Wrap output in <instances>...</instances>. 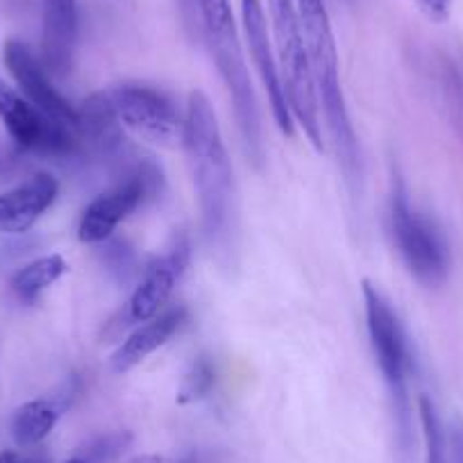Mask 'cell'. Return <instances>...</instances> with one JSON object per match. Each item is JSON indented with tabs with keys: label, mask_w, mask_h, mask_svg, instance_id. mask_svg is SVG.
I'll return each mask as SVG.
<instances>
[{
	"label": "cell",
	"mask_w": 463,
	"mask_h": 463,
	"mask_svg": "<svg viewBox=\"0 0 463 463\" xmlns=\"http://www.w3.org/2000/svg\"><path fill=\"white\" fill-rule=\"evenodd\" d=\"M182 148L189 159L191 177L198 194L204 234L212 243L221 241L230 230L234 207L232 162L222 141L216 111L207 93L194 89L184 109Z\"/></svg>",
	"instance_id": "1"
},
{
	"label": "cell",
	"mask_w": 463,
	"mask_h": 463,
	"mask_svg": "<svg viewBox=\"0 0 463 463\" xmlns=\"http://www.w3.org/2000/svg\"><path fill=\"white\" fill-rule=\"evenodd\" d=\"M296 5L302 39H305L307 60H309L316 96H318V107L325 116V126L332 137L334 150H336L343 173H345V180L350 184H357L359 173H362L359 141L354 135L350 111H347L345 96H343L338 51L327 7H325V0H296Z\"/></svg>",
	"instance_id": "2"
},
{
	"label": "cell",
	"mask_w": 463,
	"mask_h": 463,
	"mask_svg": "<svg viewBox=\"0 0 463 463\" xmlns=\"http://www.w3.org/2000/svg\"><path fill=\"white\" fill-rule=\"evenodd\" d=\"M200 37L207 42L216 69L225 82L227 93L234 105L239 130L250 162L257 168L264 164V135H261V116L252 89L250 71L243 57L241 37H239L237 19L232 12L230 0H198Z\"/></svg>",
	"instance_id": "3"
},
{
	"label": "cell",
	"mask_w": 463,
	"mask_h": 463,
	"mask_svg": "<svg viewBox=\"0 0 463 463\" xmlns=\"http://www.w3.org/2000/svg\"><path fill=\"white\" fill-rule=\"evenodd\" d=\"M266 3H269L275 48H278L275 55H278L279 78H282L293 121L300 123L307 139L316 150H323L318 96H316L309 60H307L296 0H266Z\"/></svg>",
	"instance_id": "4"
},
{
	"label": "cell",
	"mask_w": 463,
	"mask_h": 463,
	"mask_svg": "<svg viewBox=\"0 0 463 463\" xmlns=\"http://www.w3.org/2000/svg\"><path fill=\"white\" fill-rule=\"evenodd\" d=\"M389 221L393 243L409 273L422 287H440L452 269V255L440 227L411 204L402 177L393 175L389 200Z\"/></svg>",
	"instance_id": "5"
},
{
	"label": "cell",
	"mask_w": 463,
	"mask_h": 463,
	"mask_svg": "<svg viewBox=\"0 0 463 463\" xmlns=\"http://www.w3.org/2000/svg\"><path fill=\"white\" fill-rule=\"evenodd\" d=\"M123 128L159 148H177L184 137V111L159 89L141 82L116 84L107 91Z\"/></svg>",
	"instance_id": "6"
},
{
	"label": "cell",
	"mask_w": 463,
	"mask_h": 463,
	"mask_svg": "<svg viewBox=\"0 0 463 463\" xmlns=\"http://www.w3.org/2000/svg\"><path fill=\"white\" fill-rule=\"evenodd\" d=\"M162 184V171L153 162H139L126 173L121 182L91 200L82 212L78 225V239L89 246L105 243L114 237L116 227L157 191Z\"/></svg>",
	"instance_id": "7"
},
{
	"label": "cell",
	"mask_w": 463,
	"mask_h": 463,
	"mask_svg": "<svg viewBox=\"0 0 463 463\" xmlns=\"http://www.w3.org/2000/svg\"><path fill=\"white\" fill-rule=\"evenodd\" d=\"M362 293L364 305H366L368 336H371L377 366H380V373L386 384H389L391 393L395 395L400 407H404V402H407L409 368H411L407 334H404L402 323H400L391 302L386 300L384 293L371 279H364Z\"/></svg>",
	"instance_id": "8"
},
{
	"label": "cell",
	"mask_w": 463,
	"mask_h": 463,
	"mask_svg": "<svg viewBox=\"0 0 463 463\" xmlns=\"http://www.w3.org/2000/svg\"><path fill=\"white\" fill-rule=\"evenodd\" d=\"M0 121L21 150L51 157H80L78 132L51 121L0 80Z\"/></svg>",
	"instance_id": "9"
},
{
	"label": "cell",
	"mask_w": 463,
	"mask_h": 463,
	"mask_svg": "<svg viewBox=\"0 0 463 463\" xmlns=\"http://www.w3.org/2000/svg\"><path fill=\"white\" fill-rule=\"evenodd\" d=\"M3 61L34 109L42 111L51 121L78 132V107L61 96L42 57L34 55L28 43L21 39H7L3 46Z\"/></svg>",
	"instance_id": "10"
},
{
	"label": "cell",
	"mask_w": 463,
	"mask_h": 463,
	"mask_svg": "<svg viewBox=\"0 0 463 463\" xmlns=\"http://www.w3.org/2000/svg\"><path fill=\"white\" fill-rule=\"evenodd\" d=\"M241 21L248 51H250L257 73H260L261 82L266 87V96H269L275 123H278V128L284 135L293 137L296 135V121H293L291 107H288L282 78H279L278 55L270 48L269 24H266L261 0H241Z\"/></svg>",
	"instance_id": "11"
},
{
	"label": "cell",
	"mask_w": 463,
	"mask_h": 463,
	"mask_svg": "<svg viewBox=\"0 0 463 463\" xmlns=\"http://www.w3.org/2000/svg\"><path fill=\"white\" fill-rule=\"evenodd\" d=\"M191 261V246L184 237L177 239L166 255L157 257L146 269L144 278L132 291L130 302L126 307V325H141L146 320L162 314L166 302L171 300L177 282L184 275Z\"/></svg>",
	"instance_id": "12"
},
{
	"label": "cell",
	"mask_w": 463,
	"mask_h": 463,
	"mask_svg": "<svg viewBox=\"0 0 463 463\" xmlns=\"http://www.w3.org/2000/svg\"><path fill=\"white\" fill-rule=\"evenodd\" d=\"M126 128L116 116L107 91H96L78 107L80 157L114 159L126 144Z\"/></svg>",
	"instance_id": "13"
},
{
	"label": "cell",
	"mask_w": 463,
	"mask_h": 463,
	"mask_svg": "<svg viewBox=\"0 0 463 463\" xmlns=\"http://www.w3.org/2000/svg\"><path fill=\"white\" fill-rule=\"evenodd\" d=\"M42 61L52 78L73 66L78 42V0H42Z\"/></svg>",
	"instance_id": "14"
},
{
	"label": "cell",
	"mask_w": 463,
	"mask_h": 463,
	"mask_svg": "<svg viewBox=\"0 0 463 463\" xmlns=\"http://www.w3.org/2000/svg\"><path fill=\"white\" fill-rule=\"evenodd\" d=\"M60 184L48 173H37L24 184L0 194V234H25L52 207Z\"/></svg>",
	"instance_id": "15"
},
{
	"label": "cell",
	"mask_w": 463,
	"mask_h": 463,
	"mask_svg": "<svg viewBox=\"0 0 463 463\" xmlns=\"http://www.w3.org/2000/svg\"><path fill=\"white\" fill-rule=\"evenodd\" d=\"M186 323V309L184 307H171L157 314L155 318L141 323L130 336L123 338V343L116 347V353L111 354L109 364L114 373H128L132 368L139 366L141 362L157 353L159 347L166 345L182 325Z\"/></svg>",
	"instance_id": "16"
},
{
	"label": "cell",
	"mask_w": 463,
	"mask_h": 463,
	"mask_svg": "<svg viewBox=\"0 0 463 463\" xmlns=\"http://www.w3.org/2000/svg\"><path fill=\"white\" fill-rule=\"evenodd\" d=\"M60 404L55 400H30L12 413L10 431L19 448H34L42 443L60 420Z\"/></svg>",
	"instance_id": "17"
},
{
	"label": "cell",
	"mask_w": 463,
	"mask_h": 463,
	"mask_svg": "<svg viewBox=\"0 0 463 463\" xmlns=\"http://www.w3.org/2000/svg\"><path fill=\"white\" fill-rule=\"evenodd\" d=\"M69 270V264L61 255H46L30 261L19 269L12 278V291L24 302H34L48 287L57 282Z\"/></svg>",
	"instance_id": "18"
},
{
	"label": "cell",
	"mask_w": 463,
	"mask_h": 463,
	"mask_svg": "<svg viewBox=\"0 0 463 463\" xmlns=\"http://www.w3.org/2000/svg\"><path fill=\"white\" fill-rule=\"evenodd\" d=\"M216 382V371L209 357L194 359L189 371L182 375L180 386H177V404H195L207 398Z\"/></svg>",
	"instance_id": "19"
},
{
	"label": "cell",
	"mask_w": 463,
	"mask_h": 463,
	"mask_svg": "<svg viewBox=\"0 0 463 463\" xmlns=\"http://www.w3.org/2000/svg\"><path fill=\"white\" fill-rule=\"evenodd\" d=\"M132 436L128 431H118V434H109V436H102L98 439L96 443L89 448V457L93 461H107V458H114L123 452V449L130 445Z\"/></svg>",
	"instance_id": "20"
},
{
	"label": "cell",
	"mask_w": 463,
	"mask_h": 463,
	"mask_svg": "<svg viewBox=\"0 0 463 463\" xmlns=\"http://www.w3.org/2000/svg\"><path fill=\"white\" fill-rule=\"evenodd\" d=\"M180 3L182 19H184L189 34H200V19H198V0H177Z\"/></svg>",
	"instance_id": "21"
},
{
	"label": "cell",
	"mask_w": 463,
	"mask_h": 463,
	"mask_svg": "<svg viewBox=\"0 0 463 463\" xmlns=\"http://www.w3.org/2000/svg\"><path fill=\"white\" fill-rule=\"evenodd\" d=\"M422 5V10L436 21H443L448 19L449 14V5H452V0H418Z\"/></svg>",
	"instance_id": "22"
},
{
	"label": "cell",
	"mask_w": 463,
	"mask_h": 463,
	"mask_svg": "<svg viewBox=\"0 0 463 463\" xmlns=\"http://www.w3.org/2000/svg\"><path fill=\"white\" fill-rule=\"evenodd\" d=\"M0 463H39V461L37 458L16 452V449H5V452H0Z\"/></svg>",
	"instance_id": "23"
},
{
	"label": "cell",
	"mask_w": 463,
	"mask_h": 463,
	"mask_svg": "<svg viewBox=\"0 0 463 463\" xmlns=\"http://www.w3.org/2000/svg\"><path fill=\"white\" fill-rule=\"evenodd\" d=\"M128 463H162V457H157V454H144V457H137Z\"/></svg>",
	"instance_id": "24"
},
{
	"label": "cell",
	"mask_w": 463,
	"mask_h": 463,
	"mask_svg": "<svg viewBox=\"0 0 463 463\" xmlns=\"http://www.w3.org/2000/svg\"><path fill=\"white\" fill-rule=\"evenodd\" d=\"M175 463H198V458H195L194 454H189V457H182V458H177Z\"/></svg>",
	"instance_id": "25"
},
{
	"label": "cell",
	"mask_w": 463,
	"mask_h": 463,
	"mask_svg": "<svg viewBox=\"0 0 463 463\" xmlns=\"http://www.w3.org/2000/svg\"><path fill=\"white\" fill-rule=\"evenodd\" d=\"M66 463H89L87 458H71V461H66Z\"/></svg>",
	"instance_id": "26"
}]
</instances>
